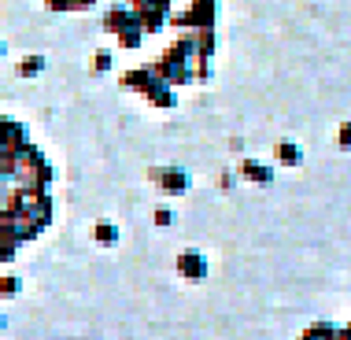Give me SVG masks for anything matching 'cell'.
Wrapping results in <instances>:
<instances>
[{
	"instance_id": "cell-3",
	"label": "cell",
	"mask_w": 351,
	"mask_h": 340,
	"mask_svg": "<svg viewBox=\"0 0 351 340\" xmlns=\"http://www.w3.org/2000/svg\"><path fill=\"white\" fill-rule=\"evenodd\" d=\"M156 82H159V78H156V71H152V67H134V71L122 74V85H126L130 93H141V97H145V93H148Z\"/></svg>"
},
{
	"instance_id": "cell-6",
	"label": "cell",
	"mask_w": 351,
	"mask_h": 340,
	"mask_svg": "<svg viewBox=\"0 0 351 340\" xmlns=\"http://www.w3.org/2000/svg\"><path fill=\"white\" fill-rule=\"evenodd\" d=\"M93 241L104 244V248H108V244H119V226L115 222H97L93 226Z\"/></svg>"
},
{
	"instance_id": "cell-1",
	"label": "cell",
	"mask_w": 351,
	"mask_h": 340,
	"mask_svg": "<svg viewBox=\"0 0 351 340\" xmlns=\"http://www.w3.org/2000/svg\"><path fill=\"white\" fill-rule=\"evenodd\" d=\"M148 178L163 189V193H170V196H182L185 189H189V174H185L182 167H152Z\"/></svg>"
},
{
	"instance_id": "cell-9",
	"label": "cell",
	"mask_w": 351,
	"mask_h": 340,
	"mask_svg": "<svg viewBox=\"0 0 351 340\" xmlns=\"http://www.w3.org/2000/svg\"><path fill=\"white\" fill-rule=\"evenodd\" d=\"M152 219H156V226H174V211H167V207H159V211L152 215Z\"/></svg>"
},
{
	"instance_id": "cell-4",
	"label": "cell",
	"mask_w": 351,
	"mask_h": 340,
	"mask_svg": "<svg viewBox=\"0 0 351 340\" xmlns=\"http://www.w3.org/2000/svg\"><path fill=\"white\" fill-rule=\"evenodd\" d=\"M178 274L189 278V281H200L207 274V259L200 252H182V255H178Z\"/></svg>"
},
{
	"instance_id": "cell-8",
	"label": "cell",
	"mask_w": 351,
	"mask_h": 340,
	"mask_svg": "<svg viewBox=\"0 0 351 340\" xmlns=\"http://www.w3.org/2000/svg\"><path fill=\"white\" fill-rule=\"evenodd\" d=\"M19 289H23V281H19L15 274H4V278H0V300H15Z\"/></svg>"
},
{
	"instance_id": "cell-11",
	"label": "cell",
	"mask_w": 351,
	"mask_h": 340,
	"mask_svg": "<svg viewBox=\"0 0 351 340\" xmlns=\"http://www.w3.org/2000/svg\"><path fill=\"white\" fill-rule=\"evenodd\" d=\"M4 52H8V45H4V41H0V56H4Z\"/></svg>"
},
{
	"instance_id": "cell-5",
	"label": "cell",
	"mask_w": 351,
	"mask_h": 340,
	"mask_svg": "<svg viewBox=\"0 0 351 340\" xmlns=\"http://www.w3.org/2000/svg\"><path fill=\"white\" fill-rule=\"evenodd\" d=\"M45 56H23V60L15 63V74L19 78H37V74H45Z\"/></svg>"
},
{
	"instance_id": "cell-2",
	"label": "cell",
	"mask_w": 351,
	"mask_h": 340,
	"mask_svg": "<svg viewBox=\"0 0 351 340\" xmlns=\"http://www.w3.org/2000/svg\"><path fill=\"white\" fill-rule=\"evenodd\" d=\"M134 23H137V12L130 4H115V8H108V15H104V30L108 34H122Z\"/></svg>"
},
{
	"instance_id": "cell-10",
	"label": "cell",
	"mask_w": 351,
	"mask_h": 340,
	"mask_svg": "<svg viewBox=\"0 0 351 340\" xmlns=\"http://www.w3.org/2000/svg\"><path fill=\"white\" fill-rule=\"evenodd\" d=\"M126 4L137 12V8H156V0H126Z\"/></svg>"
},
{
	"instance_id": "cell-7",
	"label": "cell",
	"mask_w": 351,
	"mask_h": 340,
	"mask_svg": "<svg viewBox=\"0 0 351 340\" xmlns=\"http://www.w3.org/2000/svg\"><path fill=\"white\" fill-rule=\"evenodd\" d=\"M111 67H115V52H111V49H97V52H93V74H108Z\"/></svg>"
},
{
	"instance_id": "cell-12",
	"label": "cell",
	"mask_w": 351,
	"mask_h": 340,
	"mask_svg": "<svg viewBox=\"0 0 351 340\" xmlns=\"http://www.w3.org/2000/svg\"><path fill=\"white\" fill-rule=\"evenodd\" d=\"M0 329H4V318H0Z\"/></svg>"
}]
</instances>
